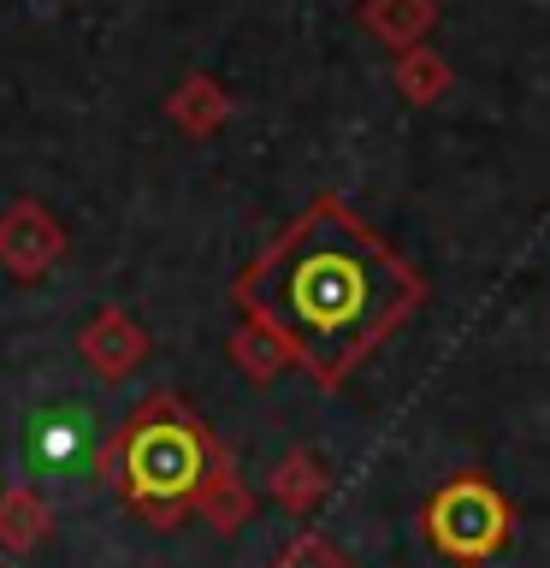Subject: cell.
<instances>
[{
	"mask_svg": "<svg viewBox=\"0 0 550 568\" xmlns=\"http://www.w3.org/2000/svg\"><path fill=\"white\" fill-rule=\"evenodd\" d=\"M273 568H349V562L337 557V550H326L319 539H302V545H291V550H284V557H278Z\"/></svg>",
	"mask_w": 550,
	"mask_h": 568,
	"instance_id": "30bf717a",
	"label": "cell"
},
{
	"mask_svg": "<svg viewBox=\"0 0 550 568\" xmlns=\"http://www.w3.org/2000/svg\"><path fill=\"white\" fill-rule=\"evenodd\" d=\"M48 532H53V509H48L42 491H35V486H7V491H0V550L30 557Z\"/></svg>",
	"mask_w": 550,
	"mask_h": 568,
	"instance_id": "52a82bcc",
	"label": "cell"
},
{
	"mask_svg": "<svg viewBox=\"0 0 550 568\" xmlns=\"http://www.w3.org/2000/svg\"><path fill=\"white\" fill-rule=\"evenodd\" d=\"M503 504L486 491V486H450L432 504V545L444 557H461V562H479L503 545Z\"/></svg>",
	"mask_w": 550,
	"mask_h": 568,
	"instance_id": "3957f363",
	"label": "cell"
},
{
	"mask_svg": "<svg viewBox=\"0 0 550 568\" xmlns=\"http://www.w3.org/2000/svg\"><path fill=\"white\" fill-rule=\"evenodd\" d=\"M89 420L83 408H53V415H35L30 420V456L42 462L48 474H83V468H95L106 474V444L89 433Z\"/></svg>",
	"mask_w": 550,
	"mask_h": 568,
	"instance_id": "5b68a950",
	"label": "cell"
},
{
	"mask_svg": "<svg viewBox=\"0 0 550 568\" xmlns=\"http://www.w3.org/2000/svg\"><path fill=\"white\" fill-rule=\"evenodd\" d=\"M78 355L101 373V379H124V373H131L142 355H149V337L136 332V320L124 314V308H101V314L78 332Z\"/></svg>",
	"mask_w": 550,
	"mask_h": 568,
	"instance_id": "8992f818",
	"label": "cell"
},
{
	"mask_svg": "<svg viewBox=\"0 0 550 568\" xmlns=\"http://www.w3.org/2000/svg\"><path fill=\"white\" fill-rule=\"evenodd\" d=\"M213 113H220V95H213L207 83H184V89L172 95V119L190 124V131H207Z\"/></svg>",
	"mask_w": 550,
	"mask_h": 568,
	"instance_id": "9c48e42d",
	"label": "cell"
},
{
	"mask_svg": "<svg viewBox=\"0 0 550 568\" xmlns=\"http://www.w3.org/2000/svg\"><path fill=\"white\" fill-rule=\"evenodd\" d=\"M60 255H65V225L35 195L0 213V266L12 278H42L48 266H60Z\"/></svg>",
	"mask_w": 550,
	"mask_h": 568,
	"instance_id": "277c9868",
	"label": "cell"
},
{
	"mask_svg": "<svg viewBox=\"0 0 550 568\" xmlns=\"http://www.w3.org/2000/svg\"><path fill=\"white\" fill-rule=\"evenodd\" d=\"M220 468L213 438L184 415L172 397H154L124 420V433L106 444V479L124 491V504L149 515L154 527H172Z\"/></svg>",
	"mask_w": 550,
	"mask_h": 568,
	"instance_id": "7a4b0ae2",
	"label": "cell"
},
{
	"mask_svg": "<svg viewBox=\"0 0 550 568\" xmlns=\"http://www.w3.org/2000/svg\"><path fill=\"white\" fill-rule=\"evenodd\" d=\"M243 296L261 326L332 385L408 308V273L344 213H314L248 273Z\"/></svg>",
	"mask_w": 550,
	"mask_h": 568,
	"instance_id": "6da1fadb",
	"label": "cell"
},
{
	"mask_svg": "<svg viewBox=\"0 0 550 568\" xmlns=\"http://www.w3.org/2000/svg\"><path fill=\"white\" fill-rule=\"evenodd\" d=\"M195 509H202V515H207V521L220 527V532H231V527L243 521V509H248V504H243V491L225 479V468H213V479L202 486V497H195Z\"/></svg>",
	"mask_w": 550,
	"mask_h": 568,
	"instance_id": "ba28073f",
	"label": "cell"
}]
</instances>
